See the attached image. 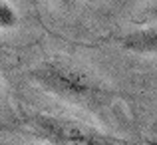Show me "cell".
Masks as SVG:
<instances>
[{"label": "cell", "instance_id": "1", "mask_svg": "<svg viewBox=\"0 0 157 145\" xmlns=\"http://www.w3.org/2000/svg\"><path fill=\"white\" fill-rule=\"evenodd\" d=\"M32 78L46 92L68 101H90L98 92V84L88 72L60 62H44L32 70Z\"/></svg>", "mask_w": 157, "mask_h": 145}, {"label": "cell", "instance_id": "2", "mask_svg": "<svg viewBox=\"0 0 157 145\" xmlns=\"http://www.w3.org/2000/svg\"><path fill=\"white\" fill-rule=\"evenodd\" d=\"M32 123L40 137L50 145H123L119 139L70 117L40 113Z\"/></svg>", "mask_w": 157, "mask_h": 145}, {"label": "cell", "instance_id": "3", "mask_svg": "<svg viewBox=\"0 0 157 145\" xmlns=\"http://www.w3.org/2000/svg\"><path fill=\"white\" fill-rule=\"evenodd\" d=\"M121 46L127 52L133 54H155L157 50V32L155 28H141V30H135L131 34H127L121 40Z\"/></svg>", "mask_w": 157, "mask_h": 145}, {"label": "cell", "instance_id": "4", "mask_svg": "<svg viewBox=\"0 0 157 145\" xmlns=\"http://www.w3.org/2000/svg\"><path fill=\"white\" fill-rule=\"evenodd\" d=\"M18 12L8 0H0V30H12L18 26Z\"/></svg>", "mask_w": 157, "mask_h": 145}, {"label": "cell", "instance_id": "5", "mask_svg": "<svg viewBox=\"0 0 157 145\" xmlns=\"http://www.w3.org/2000/svg\"><path fill=\"white\" fill-rule=\"evenodd\" d=\"M56 2L60 4L62 8H74L78 2H80V0H56Z\"/></svg>", "mask_w": 157, "mask_h": 145}, {"label": "cell", "instance_id": "6", "mask_svg": "<svg viewBox=\"0 0 157 145\" xmlns=\"http://www.w3.org/2000/svg\"><path fill=\"white\" fill-rule=\"evenodd\" d=\"M0 97H2V84H0Z\"/></svg>", "mask_w": 157, "mask_h": 145}, {"label": "cell", "instance_id": "7", "mask_svg": "<svg viewBox=\"0 0 157 145\" xmlns=\"http://www.w3.org/2000/svg\"><path fill=\"white\" fill-rule=\"evenodd\" d=\"M127 2H135V0H127Z\"/></svg>", "mask_w": 157, "mask_h": 145}]
</instances>
